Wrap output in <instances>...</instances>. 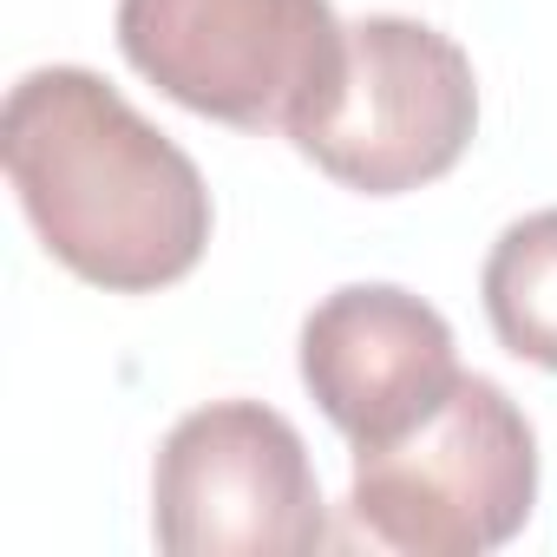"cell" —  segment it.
<instances>
[{"label":"cell","instance_id":"obj_1","mask_svg":"<svg viewBox=\"0 0 557 557\" xmlns=\"http://www.w3.org/2000/svg\"><path fill=\"white\" fill-rule=\"evenodd\" d=\"M0 164L47 256L92 289H171L210 243V190L190 151L86 66H40L8 92Z\"/></svg>","mask_w":557,"mask_h":557},{"label":"cell","instance_id":"obj_4","mask_svg":"<svg viewBox=\"0 0 557 557\" xmlns=\"http://www.w3.org/2000/svg\"><path fill=\"white\" fill-rule=\"evenodd\" d=\"M479 132L472 60L426 21L368 14L348 27V66L289 145L361 197H400L446 177Z\"/></svg>","mask_w":557,"mask_h":557},{"label":"cell","instance_id":"obj_3","mask_svg":"<svg viewBox=\"0 0 557 557\" xmlns=\"http://www.w3.org/2000/svg\"><path fill=\"white\" fill-rule=\"evenodd\" d=\"M119 53L164 99L236 132H296L348 66L329 0H119Z\"/></svg>","mask_w":557,"mask_h":557},{"label":"cell","instance_id":"obj_5","mask_svg":"<svg viewBox=\"0 0 557 557\" xmlns=\"http://www.w3.org/2000/svg\"><path fill=\"white\" fill-rule=\"evenodd\" d=\"M151 531L171 557H302L329 544L302 433L262 400L184 413L151 466Z\"/></svg>","mask_w":557,"mask_h":557},{"label":"cell","instance_id":"obj_6","mask_svg":"<svg viewBox=\"0 0 557 557\" xmlns=\"http://www.w3.org/2000/svg\"><path fill=\"white\" fill-rule=\"evenodd\" d=\"M302 381L361 453L413 433L459 387V348L433 302L394 283H348L302 322Z\"/></svg>","mask_w":557,"mask_h":557},{"label":"cell","instance_id":"obj_7","mask_svg":"<svg viewBox=\"0 0 557 557\" xmlns=\"http://www.w3.org/2000/svg\"><path fill=\"white\" fill-rule=\"evenodd\" d=\"M479 296L498 348L557 374V210H531L492 243Z\"/></svg>","mask_w":557,"mask_h":557},{"label":"cell","instance_id":"obj_2","mask_svg":"<svg viewBox=\"0 0 557 557\" xmlns=\"http://www.w3.org/2000/svg\"><path fill=\"white\" fill-rule=\"evenodd\" d=\"M531 505L537 433L485 374H459L413 433L355 453L348 511L368 544L400 557H485L524 531Z\"/></svg>","mask_w":557,"mask_h":557}]
</instances>
